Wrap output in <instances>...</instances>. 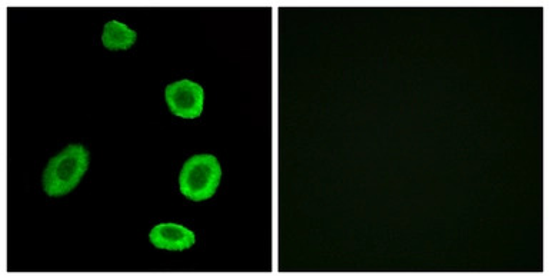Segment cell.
<instances>
[{"label": "cell", "mask_w": 550, "mask_h": 279, "mask_svg": "<svg viewBox=\"0 0 550 279\" xmlns=\"http://www.w3.org/2000/svg\"><path fill=\"white\" fill-rule=\"evenodd\" d=\"M89 152L85 146L69 145L50 159L43 172V191L48 197L59 198L69 194L79 185L88 171Z\"/></svg>", "instance_id": "1"}, {"label": "cell", "mask_w": 550, "mask_h": 279, "mask_svg": "<svg viewBox=\"0 0 550 279\" xmlns=\"http://www.w3.org/2000/svg\"><path fill=\"white\" fill-rule=\"evenodd\" d=\"M220 179L222 169L215 155H195L185 162L180 171V192L190 201H206L218 191Z\"/></svg>", "instance_id": "2"}, {"label": "cell", "mask_w": 550, "mask_h": 279, "mask_svg": "<svg viewBox=\"0 0 550 279\" xmlns=\"http://www.w3.org/2000/svg\"><path fill=\"white\" fill-rule=\"evenodd\" d=\"M165 98L170 112L178 118L196 119L202 115L205 92L199 83L188 79L170 83L166 86Z\"/></svg>", "instance_id": "3"}, {"label": "cell", "mask_w": 550, "mask_h": 279, "mask_svg": "<svg viewBox=\"0 0 550 279\" xmlns=\"http://www.w3.org/2000/svg\"><path fill=\"white\" fill-rule=\"evenodd\" d=\"M149 239L153 247L166 251H185L196 244L195 234L190 229L172 222L156 225L150 231Z\"/></svg>", "instance_id": "4"}, {"label": "cell", "mask_w": 550, "mask_h": 279, "mask_svg": "<svg viewBox=\"0 0 550 279\" xmlns=\"http://www.w3.org/2000/svg\"><path fill=\"white\" fill-rule=\"evenodd\" d=\"M136 38V32L122 22L110 21L103 28L102 43L109 51H128L135 45Z\"/></svg>", "instance_id": "5"}]
</instances>
